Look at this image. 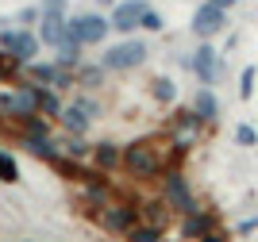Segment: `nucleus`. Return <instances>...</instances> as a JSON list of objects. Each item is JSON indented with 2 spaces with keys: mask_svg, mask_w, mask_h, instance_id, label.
Returning <instances> with one entry per match:
<instances>
[{
  "mask_svg": "<svg viewBox=\"0 0 258 242\" xmlns=\"http://www.w3.org/2000/svg\"><path fill=\"white\" fill-rule=\"evenodd\" d=\"M89 219L97 223L100 231H108V234H131V227L139 223V208L131 200H104V204H97V208H89Z\"/></svg>",
  "mask_w": 258,
  "mask_h": 242,
  "instance_id": "1",
  "label": "nucleus"
},
{
  "mask_svg": "<svg viewBox=\"0 0 258 242\" xmlns=\"http://www.w3.org/2000/svg\"><path fill=\"white\" fill-rule=\"evenodd\" d=\"M119 166L127 169L131 177L151 181V177H158L162 169H166V158L154 150V142H131V146L123 150V162H119Z\"/></svg>",
  "mask_w": 258,
  "mask_h": 242,
  "instance_id": "2",
  "label": "nucleus"
},
{
  "mask_svg": "<svg viewBox=\"0 0 258 242\" xmlns=\"http://www.w3.org/2000/svg\"><path fill=\"white\" fill-rule=\"evenodd\" d=\"M143 62H147V42H139V39L116 42V46L104 54V69H135V65H143Z\"/></svg>",
  "mask_w": 258,
  "mask_h": 242,
  "instance_id": "3",
  "label": "nucleus"
},
{
  "mask_svg": "<svg viewBox=\"0 0 258 242\" xmlns=\"http://www.w3.org/2000/svg\"><path fill=\"white\" fill-rule=\"evenodd\" d=\"M66 35L77 39L81 46H93L108 35V20L104 16H77V20H66Z\"/></svg>",
  "mask_w": 258,
  "mask_h": 242,
  "instance_id": "4",
  "label": "nucleus"
},
{
  "mask_svg": "<svg viewBox=\"0 0 258 242\" xmlns=\"http://www.w3.org/2000/svg\"><path fill=\"white\" fill-rule=\"evenodd\" d=\"M0 46H4V54H12L20 65L35 62V54H39V39H35L31 31H4L0 35Z\"/></svg>",
  "mask_w": 258,
  "mask_h": 242,
  "instance_id": "5",
  "label": "nucleus"
},
{
  "mask_svg": "<svg viewBox=\"0 0 258 242\" xmlns=\"http://www.w3.org/2000/svg\"><path fill=\"white\" fill-rule=\"evenodd\" d=\"M151 8L147 0H123V4H116L112 8V27H116L119 35H131L143 27V12Z\"/></svg>",
  "mask_w": 258,
  "mask_h": 242,
  "instance_id": "6",
  "label": "nucleus"
},
{
  "mask_svg": "<svg viewBox=\"0 0 258 242\" xmlns=\"http://www.w3.org/2000/svg\"><path fill=\"white\" fill-rule=\"evenodd\" d=\"M224 23H227L224 8L212 4V0H205V4L193 12V35H201V39H212L216 31H224Z\"/></svg>",
  "mask_w": 258,
  "mask_h": 242,
  "instance_id": "7",
  "label": "nucleus"
},
{
  "mask_svg": "<svg viewBox=\"0 0 258 242\" xmlns=\"http://www.w3.org/2000/svg\"><path fill=\"white\" fill-rule=\"evenodd\" d=\"M0 112H4V116H16V119H23V116H31V112H39V108H35L31 85H20V89L4 93V96H0Z\"/></svg>",
  "mask_w": 258,
  "mask_h": 242,
  "instance_id": "8",
  "label": "nucleus"
},
{
  "mask_svg": "<svg viewBox=\"0 0 258 242\" xmlns=\"http://www.w3.org/2000/svg\"><path fill=\"white\" fill-rule=\"evenodd\" d=\"M166 204L177 211H197V200H193V192H189V185H185L181 173H166Z\"/></svg>",
  "mask_w": 258,
  "mask_h": 242,
  "instance_id": "9",
  "label": "nucleus"
},
{
  "mask_svg": "<svg viewBox=\"0 0 258 242\" xmlns=\"http://www.w3.org/2000/svg\"><path fill=\"white\" fill-rule=\"evenodd\" d=\"M66 39V8H46L43 12V31H39V42H46L50 50H58Z\"/></svg>",
  "mask_w": 258,
  "mask_h": 242,
  "instance_id": "10",
  "label": "nucleus"
},
{
  "mask_svg": "<svg viewBox=\"0 0 258 242\" xmlns=\"http://www.w3.org/2000/svg\"><path fill=\"white\" fill-rule=\"evenodd\" d=\"M193 73L201 77L205 85H212L216 77H220V58H216V50L208 46V42L197 46V54H193Z\"/></svg>",
  "mask_w": 258,
  "mask_h": 242,
  "instance_id": "11",
  "label": "nucleus"
},
{
  "mask_svg": "<svg viewBox=\"0 0 258 242\" xmlns=\"http://www.w3.org/2000/svg\"><path fill=\"white\" fill-rule=\"evenodd\" d=\"M181 234L185 238H216V219L212 215H201V211H189L185 215V223H181Z\"/></svg>",
  "mask_w": 258,
  "mask_h": 242,
  "instance_id": "12",
  "label": "nucleus"
},
{
  "mask_svg": "<svg viewBox=\"0 0 258 242\" xmlns=\"http://www.w3.org/2000/svg\"><path fill=\"white\" fill-rule=\"evenodd\" d=\"M31 93H35V108H39L43 116H50V119L62 116V96H58V89H54V85H39V81H35Z\"/></svg>",
  "mask_w": 258,
  "mask_h": 242,
  "instance_id": "13",
  "label": "nucleus"
},
{
  "mask_svg": "<svg viewBox=\"0 0 258 242\" xmlns=\"http://www.w3.org/2000/svg\"><path fill=\"white\" fill-rule=\"evenodd\" d=\"M89 158H93V166H97L100 173H112V169L123 162V150H119L116 142H100V146H93V154H89Z\"/></svg>",
  "mask_w": 258,
  "mask_h": 242,
  "instance_id": "14",
  "label": "nucleus"
},
{
  "mask_svg": "<svg viewBox=\"0 0 258 242\" xmlns=\"http://www.w3.org/2000/svg\"><path fill=\"white\" fill-rule=\"evenodd\" d=\"M89 112L81 104H74V108H62V123H66V131H70V135H85L89 131Z\"/></svg>",
  "mask_w": 258,
  "mask_h": 242,
  "instance_id": "15",
  "label": "nucleus"
},
{
  "mask_svg": "<svg viewBox=\"0 0 258 242\" xmlns=\"http://www.w3.org/2000/svg\"><path fill=\"white\" fill-rule=\"evenodd\" d=\"M23 127V138H39V135H50V123L43 119V112H31V116H23L20 119Z\"/></svg>",
  "mask_w": 258,
  "mask_h": 242,
  "instance_id": "16",
  "label": "nucleus"
},
{
  "mask_svg": "<svg viewBox=\"0 0 258 242\" xmlns=\"http://www.w3.org/2000/svg\"><path fill=\"white\" fill-rule=\"evenodd\" d=\"M193 112L201 119H205V123H212L216 119V112H220V108H216V96L208 93V89H201V93H197V100H193Z\"/></svg>",
  "mask_w": 258,
  "mask_h": 242,
  "instance_id": "17",
  "label": "nucleus"
},
{
  "mask_svg": "<svg viewBox=\"0 0 258 242\" xmlns=\"http://www.w3.org/2000/svg\"><path fill=\"white\" fill-rule=\"evenodd\" d=\"M151 93H154L158 104H173V100H177V85H173L170 77H158V81L151 85Z\"/></svg>",
  "mask_w": 258,
  "mask_h": 242,
  "instance_id": "18",
  "label": "nucleus"
},
{
  "mask_svg": "<svg viewBox=\"0 0 258 242\" xmlns=\"http://www.w3.org/2000/svg\"><path fill=\"white\" fill-rule=\"evenodd\" d=\"M0 181H4V185H16V181H20V166H16V158L4 154V150H0Z\"/></svg>",
  "mask_w": 258,
  "mask_h": 242,
  "instance_id": "19",
  "label": "nucleus"
},
{
  "mask_svg": "<svg viewBox=\"0 0 258 242\" xmlns=\"http://www.w3.org/2000/svg\"><path fill=\"white\" fill-rule=\"evenodd\" d=\"M162 234H166V231L151 223V227H131V234H127V238H131V242H154V238H162Z\"/></svg>",
  "mask_w": 258,
  "mask_h": 242,
  "instance_id": "20",
  "label": "nucleus"
},
{
  "mask_svg": "<svg viewBox=\"0 0 258 242\" xmlns=\"http://www.w3.org/2000/svg\"><path fill=\"white\" fill-rule=\"evenodd\" d=\"M166 208H170V204H166ZM166 208H162V204H143L147 223H154V227H162V231H166Z\"/></svg>",
  "mask_w": 258,
  "mask_h": 242,
  "instance_id": "21",
  "label": "nucleus"
},
{
  "mask_svg": "<svg viewBox=\"0 0 258 242\" xmlns=\"http://www.w3.org/2000/svg\"><path fill=\"white\" fill-rule=\"evenodd\" d=\"M62 154H70V158H89L93 150L85 146V138H81V135H70V142H66V150H62Z\"/></svg>",
  "mask_w": 258,
  "mask_h": 242,
  "instance_id": "22",
  "label": "nucleus"
},
{
  "mask_svg": "<svg viewBox=\"0 0 258 242\" xmlns=\"http://www.w3.org/2000/svg\"><path fill=\"white\" fill-rule=\"evenodd\" d=\"M239 93H243V100H250V93H254V65H247V69H243V81H239Z\"/></svg>",
  "mask_w": 258,
  "mask_h": 242,
  "instance_id": "23",
  "label": "nucleus"
},
{
  "mask_svg": "<svg viewBox=\"0 0 258 242\" xmlns=\"http://www.w3.org/2000/svg\"><path fill=\"white\" fill-rule=\"evenodd\" d=\"M235 138L243 142V146H254V142H258V135H254V127H250V123H243V127H239V131H235Z\"/></svg>",
  "mask_w": 258,
  "mask_h": 242,
  "instance_id": "24",
  "label": "nucleus"
},
{
  "mask_svg": "<svg viewBox=\"0 0 258 242\" xmlns=\"http://www.w3.org/2000/svg\"><path fill=\"white\" fill-rule=\"evenodd\" d=\"M16 58H12V54H4V58H0V81H4V77H16Z\"/></svg>",
  "mask_w": 258,
  "mask_h": 242,
  "instance_id": "25",
  "label": "nucleus"
},
{
  "mask_svg": "<svg viewBox=\"0 0 258 242\" xmlns=\"http://www.w3.org/2000/svg\"><path fill=\"white\" fill-rule=\"evenodd\" d=\"M143 27H147V31H158V27H162V16L147 8V12H143Z\"/></svg>",
  "mask_w": 258,
  "mask_h": 242,
  "instance_id": "26",
  "label": "nucleus"
},
{
  "mask_svg": "<svg viewBox=\"0 0 258 242\" xmlns=\"http://www.w3.org/2000/svg\"><path fill=\"white\" fill-rule=\"evenodd\" d=\"M81 69H85V81H100V69H97V65H81Z\"/></svg>",
  "mask_w": 258,
  "mask_h": 242,
  "instance_id": "27",
  "label": "nucleus"
},
{
  "mask_svg": "<svg viewBox=\"0 0 258 242\" xmlns=\"http://www.w3.org/2000/svg\"><path fill=\"white\" fill-rule=\"evenodd\" d=\"M258 227V219H247V223H239V234H250Z\"/></svg>",
  "mask_w": 258,
  "mask_h": 242,
  "instance_id": "28",
  "label": "nucleus"
},
{
  "mask_svg": "<svg viewBox=\"0 0 258 242\" xmlns=\"http://www.w3.org/2000/svg\"><path fill=\"white\" fill-rule=\"evenodd\" d=\"M46 8H66V0H43Z\"/></svg>",
  "mask_w": 258,
  "mask_h": 242,
  "instance_id": "29",
  "label": "nucleus"
},
{
  "mask_svg": "<svg viewBox=\"0 0 258 242\" xmlns=\"http://www.w3.org/2000/svg\"><path fill=\"white\" fill-rule=\"evenodd\" d=\"M212 4H220V8H231V4H235V0H212Z\"/></svg>",
  "mask_w": 258,
  "mask_h": 242,
  "instance_id": "30",
  "label": "nucleus"
},
{
  "mask_svg": "<svg viewBox=\"0 0 258 242\" xmlns=\"http://www.w3.org/2000/svg\"><path fill=\"white\" fill-rule=\"evenodd\" d=\"M100 4H116V0H100Z\"/></svg>",
  "mask_w": 258,
  "mask_h": 242,
  "instance_id": "31",
  "label": "nucleus"
}]
</instances>
